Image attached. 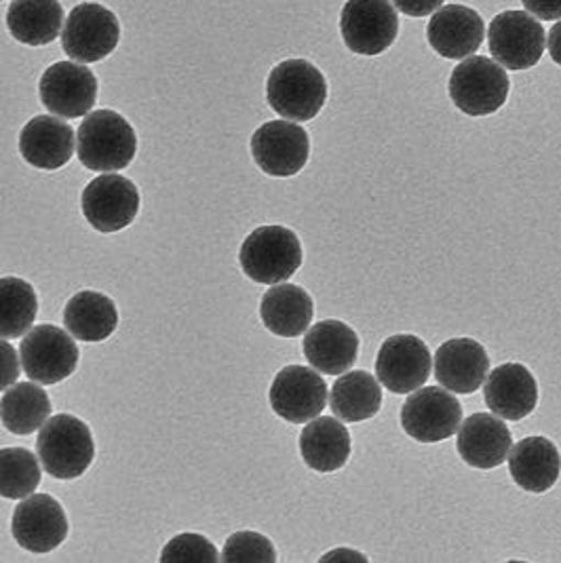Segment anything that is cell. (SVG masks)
<instances>
[{"mask_svg": "<svg viewBox=\"0 0 561 563\" xmlns=\"http://www.w3.org/2000/svg\"><path fill=\"white\" fill-rule=\"evenodd\" d=\"M135 153V129L114 110L89 112L78 128V161L89 172H121L131 165Z\"/></svg>", "mask_w": 561, "mask_h": 563, "instance_id": "obj_1", "label": "cell"}, {"mask_svg": "<svg viewBox=\"0 0 561 563\" xmlns=\"http://www.w3.org/2000/svg\"><path fill=\"white\" fill-rule=\"evenodd\" d=\"M266 102L287 121H312L328 102V80L307 59H285L268 75Z\"/></svg>", "mask_w": 561, "mask_h": 563, "instance_id": "obj_2", "label": "cell"}, {"mask_svg": "<svg viewBox=\"0 0 561 563\" xmlns=\"http://www.w3.org/2000/svg\"><path fill=\"white\" fill-rule=\"evenodd\" d=\"M36 456L55 479H77L96 459L91 429L70 413H57L38 433Z\"/></svg>", "mask_w": 561, "mask_h": 563, "instance_id": "obj_3", "label": "cell"}, {"mask_svg": "<svg viewBox=\"0 0 561 563\" xmlns=\"http://www.w3.org/2000/svg\"><path fill=\"white\" fill-rule=\"evenodd\" d=\"M239 262L243 273L262 285H279L302 266L298 234L285 227H260L241 245Z\"/></svg>", "mask_w": 561, "mask_h": 563, "instance_id": "obj_4", "label": "cell"}, {"mask_svg": "<svg viewBox=\"0 0 561 563\" xmlns=\"http://www.w3.org/2000/svg\"><path fill=\"white\" fill-rule=\"evenodd\" d=\"M507 70L484 55L460 62L450 77V98L469 117H490L509 98Z\"/></svg>", "mask_w": 561, "mask_h": 563, "instance_id": "obj_5", "label": "cell"}, {"mask_svg": "<svg viewBox=\"0 0 561 563\" xmlns=\"http://www.w3.org/2000/svg\"><path fill=\"white\" fill-rule=\"evenodd\" d=\"M77 338L57 325H36L20 344L24 374L38 385H57L77 372Z\"/></svg>", "mask_w": 561, "mask_h": 563, "instance_id": "obj_6", "label": "cell"}, {"mask_svg": "<svg viewBox=\"0 0 561 563\" xmlns=\"http://www.w3.org/2000/svg\"><path fill=\"white\" fill-rule=\"evenodd\" d=\"M121 41V24L117 15L98 2L77 4L62 32V47L78 64L102 62L117 49Z\"/></svg>", "mask_w": 561, "mask_h": 563, "instance_id": "obj_7", "label": "cell"}, {"mask_svg": "<svg viewBox=\"0 0 561 563\" xmlns=\"http://www.w3.org/2000/svg\"><path fill=\"white\" fill-rule=\"evenodd\" d=\"M487 43L492 57L507 70H530L540 62L547 34L535 15L526 11H503L498 13L490 30Z\"/></svg>", "mask_w": 561, "mask_h": 563, "instance_id": "obj_8", "label": "cell"}, {"mask_svg": "<svg viewBox=\"0 0 561 563\" xmlns=\"http://www.w3.org/2000/svg\"><path fill=\"white\" fill-rule=\"evenodd\" d=\"M340 34L351 52L381 55L399 34L395 4L391 0H349L340 13Z\"/></svg>", "mask_w": 561, "mask_h": 563, "instance_id": "obj_9", "label": "cell"}, {"mask_svg": "<svg viewBox=\"0 0 561 563\" xmlns=\"http://www.w3.org/2000/svg\"><path fill=\"white\" fill-rule=\"evenodd\" d=\"M462 406L443 386L409 393L402 408V427L418 443H439L459 433Z\"/></svg>", "mask_w": 561, "mask_h": 563, "instance_id": "obj_10", "label": "cell"}, {"mask_svg": "<svg viewBox=\"0 0 561 563\" xmlns=\"http://www.w3.org/2000/svg\"><path fill=\"white\" fill-rule=\"evenodd\" d=\"M255 165L273 178H292L300 174L310 156L307 129L294 121H271L252 135Z\"/></svg>", "mask_w": 561, "mask_h": 563, "instance_id": "obj_11", "label": "cell"}, {"mask_svg": "<svg viewBox=\"0 0 561 563\" xmlns=\"http://www.w3.org/2000/svg\"><path fill=\"white\" fill-rule=\"evenodd\" d=\"M433 369L429 346L411 333L384 340L376 358V378L395 395H409L427 385Z\"/></svg>", "mask_w": 561, "mask_h": 563, "instance_id": "obj_12", "label": "cell"}, {"mask_svg": "<svg viewBox=\"0 0 561 563\" xmlns=\"http://www.w3.org/2000/svg\"><path fill=\"white\" fill-rule=\"evenodd\" d=\"M80 207L85 220L103 234L123 231L140 211V192L131 179L103 174L82 190Z\"/></svg>", "mask_w": 561, "mask_h": 563, "instance_id": "obj_13", "label": "cell"}, {"mask_svg": "<svg viewBox=\"0 0 561 563\" xmlns=\"http://www.w3.org/2000/svg\"><path fill=\"white\" fill-rule=\"evenodd\" d=\"M43 106L62 119H80L98 102V78L78 62H57L38 82Z\"/></svg>", "mask_w": 561, "mask_h": 563, "instance_id": "obj_14", "label": "cell"}, {"mask_svg": "<svg viewBox=\"0 0 561 563\" xmlns=\"http://www.w3.org/2000/svg\"><path fill=\"white\" fill-rule=\"evenodd\" d=\"M268 399L273 411L283 420L307 424L328 406V385L310 367L287 365L275 376Z\"/></svg>", "mask_w": 561, "mask_h": 563, "instance_id": "obj_15", "label": "cell"}, {"mask_svg": "<svg viewBox=\"0 0 561 563\" xmlns=\"http://www.w3.org/2000/svg\"><path fill=\"white\" fill-rule=\"evenodd\" d=\"M11 534L30 553H52L68 537V517L50 494H32L15 507Z\"/></svg>", "mask_w": 561, "mask_h": 563, "instance_id": "obj_16", "label": "cell"}, {"mask_svg": "<svg viewBox=\"0 0 561 563\" xmlns=\"http://www.w3.org/2000/svg\"><path fill=\"white\" fill-rule=\"evenodd\" d=\"M490 374V357L484 346L471 338H452L435 353L437 383L459 395L480 390Z\"/></svg>", "mask_w": 561, "mask_h": 563, "instance_id": "obj_17", "label": "cell"}, {"mask_svg": "<svg viewBox=\"0 0 561 563\" xmlns=\"http://www.w3.org/2000/svg\"><path fill=\"white\" fill-rule=\"evenodd\" d=\"M427 38L446 59H462L480 52L485 38L484 18L464 4H446L435 11Z\"/></svg>", "mask_w": 561, "mask_h": 563, "instance_id": "obj_18", "label": "cell"}, {"mask_svg": "<svg viewBox=\"0 0 561 563\" xmlns=\"http://www.w3.org/2000/svg\"><path fill=\"white\" fill-rule=\"evenodd\" d=\"M513 437L509 427L496 413H473L459 429L457 450L473 468L490 471L509 461Z\"/></svg>", "mask_w": 561, "mask_h": 563, "instance_id": "obj_19", "label": "cell"}, {"mask_svg": "<svg viewBox=\"0 0 561 563\" xmlns=\"http://www.w3.org/2000/svg\"><path fill=\"white\" fill-rule=\"evenodd\" d=\"M485 406L503 420H524L538 406L535 374L521 363H505L487 374Z\"/></svg>", "mask_w": 561, "mask_h": 563, "instance_id": "obj_20", "label": "cell"}, {"mask_svg": "<svg viewBox=\"0 0 561 563\" xmlns=\"http://www.w3.org/2000/svg\"><path fill=\"white\" fill-rule=\"evenodd\" d=\"M20 154L28 165L41 172H55L75 154V131L57 117H34L20 133Z\"/></svg>", "mask_w": 561, "mask_h": 563, "instance_id": "obj_21", "label": "cell"}, {"mask_svg": "<svg viewBox=\"0 0 561 563\" xmlns=\"http://www.w3.org/2000/svg\"><path fill=\"white\" fill-rule=\"evenodd\" d=\"M302 351L310 367L328 376H340L358 361L359 335L346 323L328 319L308 330Z\"/></svg>", "mask_w": 561, "mask_h": 563, "instance_id": "obj_22", "label": "cell"}, {"mask_svg": "<svg viewBox=\"0 0 561 563\" xmlns=\"http://www.w3.org/2000/svg\"><path fill=\"white\" fill-rule=\"evenodd\" d=\"M507 462L513 482L526 492L544 494L560 479V450L547 437H526L517 441L510 448Z\"/></svg>", "mask_w": 561, "mask_h": 563, "instance_id": "obj_23", "label": "cell"}, {"mask_svg": "<svg viewBox=\"0 0 561 563\" xmlns=\"http://www.w3.org/2000/svg\"><path fill=\"white\" fill-rule=\"evenodd\" d=\"M260 317L268 332L280 338H298L308 332L312 317H315V302L307 289L289 283L273 285L260 305Z\"/></svg>", "mask_w": 561, "mask_h": 563, "instance_id": "obj_24", "label": "cell"}, {"mask_svg": "<svg viewBox=\"0 0 561 563\" xmlns=\"http://www.w3.org/2000/svg\"><path fill=\"white\" fill-rule=\"evenodd\" d=\"M351 433L336 418H315L302 429L300 454L308 468L317 473H333L351 459Z\"/></svg>", "mask_w": 561, "mask_h": 563, "instance_id": "obj_25", "label": "cell"}, {"mask_svg": "<svg viewBox=\"0 0 561 563\" xmlns=\"http://www.w3.org/2000/svg\"><path fill=\"white\" fill-rule=\"evenodd\" d=\"M64 20L59 0H13L7 11L11 36L28 47H45L62 36Z\"/></svg>", "mask_w": 561, "mask_h": 563, "instance_id": "obj_26", "label": "cell"}, {"mask_svg": "<svg viewBox=\"0 0 561 563\" xmlns=\"http://www.w3.org/2000/svg\"><path fill=\"white\" fill-rule=\"evenodd\" d=\"M64 325L77 340L103 342L119 328V310L108 296L82 289L64 308Z\"/></svg>", "mask_w": 561, "mask_h": 563, "instance_id": "obj_27", "label": "cell"}, {"mask_svg": "<svg viewBox=\"0 0 561 563\" xmlns=\"http://www.w3.org/2000/svg\"><path fill=\"white\" fill-rule=\"evenodd\" d=\"M383 406L381 380L367 372H346L332 386L330 408L342 422L374 418Z\"/></svg>", "mask_w": 561, "mask_h": 563, "instance_id": "obj_28", "label": "cell"}, {"mask_svg": "<svg viewBox=\"0 0 561 563\" xmlns=\"http://www.w3.org/2000/svg\"><path fill=\"white\" fill-rule=\"evenodd\" d=\"M2 424L13 435H32L52 416V401L41 386L22 383L2 393Z\"/></svg>", "mask_w": 561, "mask_h": 563, "instance_id": "obj_29", "label": "cell"}, {"mask_svg": "<svg viewBox=\"0 0 561 563\" xmlns=\"http://www.w3.org/2000/svg\"><path fill=\"white\" fill-rule=\"evenodd\" d=\"M0 335L4 340L22 338L32 330L38 312V298L30 283L18 277L0 279Z\"/></svg>", "mask_w": 561, "mask_h": 563, "instance_id": "obj_30", "label": "cell"}, {"mask_svg": "<svg viewBox=\"0 0 561 563\" xmlns=\"http://www.w3.org/2000/svg\"><path fill=\"white\" fill-rule=\"evenodd\" d=\"M41 484V459L26 448H4L0 452V496L24 500Z\"/></svg>", "mask_w": 561, "mask_h": 563, "instance_id": "obj_31", "label": "cell"}, {"mask_svg": "<svg viewBox=\"0 0 561 563\" xmlns=\"http://www.w3.org/2000/svg\"><path fill=\"white\" fill-rule=\"evenodd\" d=\"M224 563H275L277 549L257 532H237L227 540L222 551Z\"/></svg>", "mask_w": 561, "mask_h": 563, "instance_id": "obj_32", "label": "cell"}, {"mask_svg": "<svg viewBox=\"0 0 561 563\" xmlns=\"http://www.w3.org/2000/svg\"><path fill=\"white\" fill-rule=\"evenodd\" d=\"M163 563H216L222 562L211 540L201 534H179L172 538L161 551Z\"/></svg>", "mask_w": 561, "mask_h": 563, "instance_id": "obj_33", "label": "cell"}, {"mask_svg": "<svg viewBox=\"0 0 561 563\" xmlns=\"http://www.w3.org/2000/svg\"><path fill=\"white\" fill-rule=\"evenodd\" d=\"M0 349H2V380H0V386H2V390H7L20 376V361L22 358H18L15 349L4 338H2Z\"/></svg>", "mask_w": 561, "mask_h": 563, "instance_id": "obj_34", "label": "cell"}, {"mask_svg": "<svg viewBox=\"0 0 561 563\" xmlns=\"http://www.w3.org/2000/svg\"><path fill=\"white\" fill-rule=\"evenodd\" d=\"M446 0H393L395 9L408 18H427L441 9Z\"/></svg>", "mask_w": 561, "mask_h": 563, "instance_id": "obj_35", "label": "cell"}, {"mask_svg": "<svg viewBox=\"0 0 561 563\" xmlns=\"http://www.w3.org/2000/svg\"><path fill=\"white\" fill-rule=\"evenodd\" d=\"M536 20H561V0H521Z\"/></svg>", "mask_w": 561, "mask_h": 563, "instance_id": "obj_36", "label": "cell"}, {"mask_svg": "<svg viewBox=\"0 0 561 563\" xmlns=\"http://www.w3.org/2000/svg\"><path fill=\"white\" fill-rule=\"evenodd\" d=\"M547 47H549V55L551 59L561 66V20L556 26L549 30V36H547Z\"/></svg>", "mask_w": 561, "mask_h": 563, "instance_id": "obj_37", "label": "cell"}]
</instances>
